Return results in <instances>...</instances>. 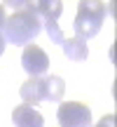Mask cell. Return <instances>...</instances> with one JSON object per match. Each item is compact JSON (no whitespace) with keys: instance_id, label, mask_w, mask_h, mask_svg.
I'll list each match as a JSON object with an SVG mask.
<instances>
[{"instance_id":"cell-1","label":"cell","mask_w":117,"mask_h":127,"mask_svg":"<svg viewBox=\"0 0 117 127\" xmlns=\"http://www.w3.org/2000/svg\"><path fill=\"white\" fill-rule=\"evenodd\" d=\"M40 31H42V19L38 17L33 2H28L21 9H14V14L5 19V26H2L5 40L12 45H28L31 40L38 38Z\"/></svg>"},{"instance_id":"cell-2","label":"cell","mask_w":117,"mask_h":127,"mask_svg":"<svg viewBox=\"0 0 117 127\" xmlns=\"http://www.w3.org/2000/svg\"><path fill=\"white\" fill-rule=\"evenodd\" d=\"M105 19V2L103 0H80L77 5V14L73 28H75V35H82L84 40L94 38L101 31Z\"/></svg>"},{"instance_id":"cell-3","label":"cell","mask_w":117,"mask_h":127,"mask_svg":"<svg viewBox=\"0 0 117 127\" xmlns=\"http://www.w3.org/2000/svg\"><path fill=\"white\" fill-rule=\"evenodd\" d=\"M56 120L61 127H89L91 111L89 106L80 104V101H63L56 111Z\"/></svg>"},{"instance_id":"cell-4","label":"cell","mask_w":117,"mask_h":127,"mask_svg":"<svg viewBox=\"0 0 117 127\" xmlns=\"http://www.w3.org/2000/svg\"><path fill=\"white\" fill-rule=\"evenodd\" d=\"M21 66L28 75H42L49 68V57L42 47L38 45H23V54H21Z\"/></svg>"},{"instance_id":"cell-5","label":"cell","mask_w":117,"mask_h":127,"mask_svg":"<svg viewBox=\"0 0 117 127\" xmlns=\"http://www.w3.org/2000/svg\"><path fill=\"white\" fill-rule=\"evenodd\" d=\"M12 123L14 127H45V118L40 111H35V106L19 104L12 111Z\"/></svg>"},{"instance_id":"cell-6","label":"cell","mask_w":117,"mask_h":127,"mask_svg":"<svg viewBox=\"0 0 117 127\" xmlns=\"http://www.w3.org/2000/svg\"><path fill=\"white\" fill-rule=\"evenodd\" d=\"M23 104H31V106H38L40 101H45V78L40 75H31L26 82L21 85L19 90Z\"/></svg>"},{"instance_id":"cell-7","label":"cell","mask_w":117,"mask_h":127,"mask_svg":"<svg viewBox=\"0 0 117 127\" xmlns=\"http://www.w3.org/2000/svg\"><path fill=\"white\" fill-rule=\"evenodd\" d=\"M61 47H63V54H66L70 61H84L87 57H89V47H87V40L82 35L63 38Z\"/></svg>"},{"instance_id":"cell-8","label":"cell","mask_w":117,"mask_h":127,"mask_svg":"<svg viewBox=\"0 0 117 127\" xmlns=\"http://www.w3.org/2000/svg\"><path fill=\"white\" fill-rule=\"evenodd\" d=\"M38 17L45 21H58V17L63 14V0H33Z\"/></svg>"},{"instance_id":"cell-9","label":"cell","mask_w":117,"mask_h":127,"mask_svg":"<svg viewBox=\"0 0 117 127\" xmlns=\"http://www.w3.org/2000/svg\"><path fill=\"white\" fill-rule=\"evenodd\" d=\"M63 92H66L63 78H58V75H47L45 78V101L56 104V101L63 99Z\"/></svg>"},{"instance_id":"cell-10","label":"cell","mask_w":117,"mask_h":127,"mask_svg":"<svg viewBox=\"0 0 117 127\" xmlns=\"http://www.w3.org/2000/svg\"><path fill=\"white\" fill-rule=\"evenodd\" d=\"M42 28H45L47 35L52 38V42H56V45H61V42H63V38H66V35H63L61 26H58L56 21H45V24H42Z\"/></svg>"},{"instance_id":"cell-11","label":"cell","mask_w":117,"mask_h":127,"mask_svg":"<svg viewBox=\"0 0 117 127\" xmlns=\"http://www.w3.org/2000/svg\"><path fill=\"white\" fill-rule=\"evenodd\" d=\"M94 127H115V115H113V113H105Z\"/></svg>"},{"instance_id":"cell-12","label":"cell","mask_w":117,"mask_h":127,"mask_svg":"<svg viewBox=\"0 0 117 127\" xmlns=\"http://www.w3.org/2000/svg\"><path fill=\"white\" fill-rule=\"evenodd\" d=\"M2 5L5 7H12V9H21V7L28 5V0H2Z\"/></svg>"},{"instance_id":"cell-13","label":"cell","mask_w":117,"mask_h":127,"mask_svg":"<svg viewBox=\"0 0 117 127\" xmlns=\"http://www.w3.org/2000/svg\"><path fill=\"white\" fill-rule=\"evenodd\" d=\"M5 19H7V14H5V5H0V31H2V26H5Z\"/></svg>"},{"instance_id":"cell-14","label":"cell","mask_w":117,"mask_h":127,"mask_svg":"<svg viewBox=\"0 0 117 127\" xmlns=\"http://www.w3.org/2000/svg\"><path fill=\"white\" fill-rule=\"evenodd\" d=\"M5 42H7V40H5V35H2V31H0V54H2V52H5Z\"/></svg>"},{"instance_id":"cell-15","label":"cell","mask_w":117,"mask_h":127,"mask_svg":"<svg viewBox=\"0 0 117 127\" xmlns=\"http://www.w3.org/2000/svg\"><path fill=\"white\" fill-rule=\"evenodd\" d=\"M28 2H33V0H28Z\"/></svg>"}]
</instances>
